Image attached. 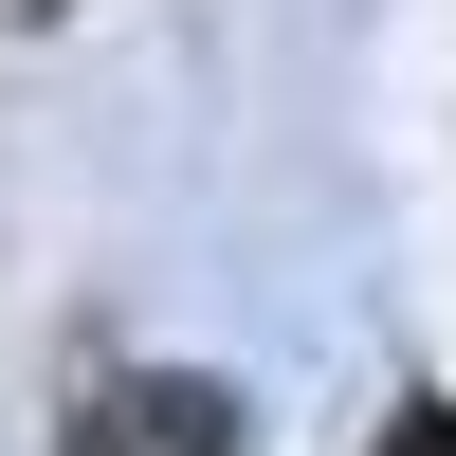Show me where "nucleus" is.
<instances>
[{"mask_svg":"<svg viewBox=\"0 0 456 456\" xmlns=\"http://www.w3.org/2000/svg\"><path fill=\"white\" fill-rule=\"evenodd\" d=\"M73 456H238V402L219 384H128V402L73 420Z\"/></svg>","mask_w":456,"mask_h":456,"instance_id":"f257e3e1","label":"nucleus"},{"mask_svg":"<svg viewBox=\"0 0 456 456\" xmlns=\"http://www.w3.org/2000/svg\"><path fill=\"white\" fill-rule=\"evenodd\" d=\"M384 456H456V402H420V420H402V438H384Z\"/></svg>","mask_w":456,"mask_h":456,"instance_id":"f03ea898","label":"nucleus"}]
</instances>
